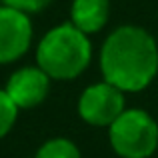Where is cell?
I'll return each instance as SVG.
<instances>
[{
    "label": "cell",
    "mask_w": 158,
    "mask_h": 158,
    "mask_svg": "<svg viewBox=\"0 0 158 158\" xmlns=\"http://www.w3.org/2000/svg\"><path fill=\"white\" fill-rule=\"evenodd\" d=\"M98 66L102 80L122 92H142L158 76V42L142 26H116L100 46Z\"/></svg>",
    "instance_id": "1"
},
{
    "label": "cell",
    "mask_w": 158,
    "mask_h": 158,
    "mask_svg": "<svg viewBox=\"0 0 158 158\" xmlns=\"http://www.w3.org/2000/svg\"><path fill=\"white\" fill-rule=\"evenodd\" d=\"M92 54L90 36L78 30L72 22H62L44 32L36 44L34 58L36 66H40L52 80L68 82L86 72Z\"/></svg>",
    "instance_id": "2"
},
{
    "label": "cell",
    "mask_w": 158,
    "mask_h": 158,
    "mask_svg": "<svg viewBox=\"0 0 158 158\" xmlns=\"http://www.w3.org/2000/svg\"><path fill=\"white\" fill-rule=\"evenodd\" d=\"M108 142L118 158H150L158 150V122L144 108L128 106L108 128Z\"/></svg>",
    "instance_id": "3"
},
{
    "label": "cell",
    "mask_w": 158,
    "mask_h": 158,
    "mask_svg": "<svg viewBox=\"0 0 158 158\" xmlns=\"http://www.w3.org/2000/svg\"><path fill=\"white\" fill-rule=\"evenodd\" d=\"M126 92L106 80L88 84L78 96V116L82 122L94 128H110L126 110Z\"/></svg>",
    "instance_id": "4"
},
{
    "label": "cell",
    "mask_w": 158,
    "mask_h": 158,
    "mask_svg": "<svg viewBox=\"0 0 158 158\" xmlns=\"http://www.w3.org/2000/svg\"><path fill=\"white\" fill-rule=\"evenodd\" d=\"M34 26L28 14L0 4V66L20 60L32 46Z\"/></svg>",
    "instance_id": "5"
},
{
    "label": "cell",
    "mask_w": 158,
    "mask_h": 158,
    "mask_svg": "<svg viewBox=\"0 0 158 158\" xmlns=\"http://www.w3.org/2000/svg\"><path fill=\"white\" fill-rule=\"evenodd\" d=\"M52 78L40 66H20L8 76L4 90L20 110L40 106L50 94Z\"/></svg>",
    "instance_id": "6"
},
{
    "label": "cell",
    "mask_w": 158,
    "mask_h": 158,
    "mask_svg": "<svg viewBox=\"0 0 158 158\" xmlns=\"http://www.w3.org/2000/svg\"><path fill=\"white\" fill-rule=\"evenodd\" d=\"M110 10V0H72L68 22H72L84 34L92 36L108 24Z\"/></svg>",
    "instance_id": "7"
},
{
    "label": "cell",
    "mask_w": 158,
    "mask_h": 158,
    "mask_svg": "<svg viewBox=\"0 0 158 158\" xmlns=\"http://www.w3.org/2000/svg\"><path fill=\"white\" fill-rule=\"evenodd\" d=\"M32 158H82V152L72 138L52 136L40 144Z\"/></svg>",
    "instance_id": "8"
},
{
    "label": "cell",
    "mask_w": 158,
    "mask_h": 158,
    "mask_svg": "<svg viewBox=\"0 0 158 158\" xmlns=\"http://www.w3.org/2000/svg\"><path fill=\"white\" fill-rule=\"evenodd\" d=\"M20 108L12 102V98L6 94V90L0 88V140L6 138L10 130L14 128L16 120H18Z\"/></svg>",
    "instance_id": "9"
},
{
    "label": "cell",
    "mask_w": 158,
    "mask_h": 158,
    "mask_svg": "<svg viewBox=\"0 0 158 158\" xmlns=\"http://www.w3.org/2000/svg\"><path fill=\"white\" fill-rule=\"evenodd\" d=\"M52 2L54 0H0V4L10 6V8H14V10H20V12H24V14H28V16L46 10Z\"/></svg>",
    "instance_id": "10"
}]
</instances>
